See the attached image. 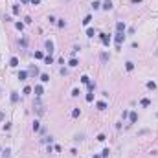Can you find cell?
I'll return each mask as SVG.
<instances>
[{
  "instance_id": "1",
  "label": "cell",
  "mask_w": 158,
  "mask_h": 158,
  "mask_svg": "<svg viewBox=\"0 0 158 158\" xmlns=\"http://www.w3.org/2000/svg\"><path fill=\"white\" fill-rule=\"evenodd\" d=\"M33 110L37 112V114H39V116H42V114H44V107H42V103L39 101V99H37V101L33 103Z\"/></svg>"
},
{
  "instance_id": "2",
  "label": "cell",
  "mask_w": 158,
  "mask_h": 158,
  "mask_svg": "<svg viewBox=\"0 0 158 158\" xmlns=\"http://www.w3.org/2000/svg\"><path fill=\"white\" fill-rule=\"evenodd\" d=\"M114 41H116V46H118V50H120V48H121V42L125 41V35L123 33H118L116 37H114Z\"/></svg>"
},
{
  "instance_id": "3",
  "label": "cell",
  "mask_w": 158,
  "mask_h": 158,
  "mask_svg": "<svg viewBox=\"0 0 158 158\" xmlns=\"http://www.w3.org/2000/svg\"><path fill=\"white\" fill-rule=\"evenodd\" d=\"M28 74H29V76H39V68H37V66H35V64H31V66H29V70H28Z\"/></svg>"
},
{
  "instance_id": "4",
  "label": "cell",
  "mask_w": 158,
  "mask_h": 158,
  "mask_svg": "<svg viewBox=\"0 0 158 158\" xmlns=\"http://www.w3.org/2000/svg\"><path fill=\"white\" fill-rule=\"evenodd\" d=\"M99 37H101V42H103L105 46H109V44H110V37H109L107 33H101Z\"/></svg>"
},
{
  "instance_id": "5",
  "label": "cell",
  "mask_w": 158,
  "mask_h": 158,
  "mask_svg": "<svg viewBox=\"0 0 158 158\" xmlns=\"http://www.w3.org/2000/svg\"><path fill=\"white\" fill-rule=\"evenodd\" d=\"M129 121H131V123H136L138 121V114L136 112H131V114H129Z\"/></svg>"
},
{
  "instance_id": "6",
  "label": "cell",
  "mask_w": 158,
  "mask_h": 158,
  "mask_svg": "<svg viewBox=\"0 0 158 158\" xmlns=\"http://www.w3.org/2000/svg\"><path fill=\"white\" fill-rule=\"evenodd\" d=\"M116 29H118V33H123V31H125V24H123V22H118Z\"/></svg>"
},
{
  "instance_id": "7",
  "label": "cell",
  "mask_w": 158,
  "mask_h": 158,
  "mask_svg": "<svg viewBox=\"0 0 158 158\" xmlns=\"http://www.w3.org/2000/svg\"><path fill=\"white\" fill-rule=\"evenodd\" d=\"M35 96H37V97L42 96V86H41V85H37V86H35Z\"/></svg>"
},
{
  "instance_id": "8",
  "label": "cell",
  "mask_w": 158,
  "mask_h": 158,
  "mask_svg": "<svg viewBox=\"0 0 158 158\" xmlns=\"http://www.w3.org/2000/svg\"><path fill=\"white\" fill-rule=\"evenodd\" d=\"M103 9H107V11L112 9V2H110V0H105V2H103Z\"/></svg>"
},
{
  "instance_id": "9",
  "label": "cell",
  "mask_w": 158,
  "mask_h": 158,
  "mask_svg": "<svg viewBox=\"0 0 158 158\" xmlns=\"http://www.w3.org/2000/svg\"><path fill=\"white\" fill-rule=\"evenodd\" d=\"M46 50H48L50 55H52V52H53V42L52 41H46Z\"/></svg>"
},
{
  "instance_id": "10",
  "label": "cell",
  "mask_w": 158,
  "mask_h": 158,
  "mask_svg": "<svg viewBox=\"0 0 158 158\" xmlns=\"http://www.w3.org/2000/svg\"><path fill=\"white\" fill-rule=\"evenodd\" d=\"M96 107H97L99 110H105V109H107V103H105V101H97Z\"/></svg>"
},
{
  "instance_id": "11",
  "label": "cell",
  "mask_w": 158,
  "mask_h": 158,
  "mask_svg": "<svg viewBox=\"0 0 158 158\" xmlns=\"http://www.w3.org/2000/svg\"><path fill=\"white\" fill-rule=\"evenodd\" d=\"M9 66H19V59H17V57H11V61H9Z\"/></svg>"
},
{
  "instance_id": "12",
  "label": "cell",
  "mask_w": 158,
  "mask_h": 158,
  "mask_svg": "<svg viewBox=\"0 0 158 158\" xmlns=\"http://www.w3.org/2000/svg\"><path fill=\"white\" fill-rule=\"evenodd\" d=\"M26 77H28V72H24V70H22V72H19V79H20V81H24Z\"/></svg>"
},
{
  "instance_id": "13",
  "label": "cell",
  "mask_w": 158,
  "mask_h": 158,
  "mask_svg": "<svg viewBox=\"0 0 158 158\" xmlns=\"http://www.w3.org/2000/svg\"><path fill=\"white\" fill-rule=\"evenodd\" d=\"M90 20H92V17H90V15H86V17L83 19V24H85V26H88V24H90Z\"/></svg>"
},
{
  "instance_id": "14",
  "label": "cell",
  "mask_w": 158,
  "mask_h": 158,
  "mask_svg": "<svg viewBox=\"0 0 158 158\" xmlns=\"http://www.w3.org/2000/svg\"><path fill=\"white\" fill-rule=\"evenodd\" d=\"M11 101H13V103L19 101V94H17V92H11Z\"/></svg>"
},
{
  "instance_id": "15",
  "label": "cell",
  "mask_w": 158,
  "mask_h": 158,
  "mask_svg": "<svg viewBox=\"0 0 158 158\" xmlns=\"http://www.w3.org/2000/svg\"><path fill=\"white\" fill-rule=\"evenodd\" d=\"M41 81H42V83H48V81H50L48 74H41Z\"/></svg>"
},
{
  "instance_id": "16",
  "label": "cell",
  "mask_w": 158,
  "mask_h": 158,
  "mask_svg": "<svg viewBox=\"0 0 158 158\" xmlns=\"http://www.w3.org/2000/svg\"><path fill=\"white\" fill-rule=\"evenodd\" d=\"M125 68L129 70V72H131V70H134V62H131V61H129L127 64H125Z\"/></svg>"
},
{
  "instance_id": "17",
  "label": "cell",
  "mask_w": 158,
  "mask_h": 158,
  "mask_svg": "<svg viewBox=\"0 0 158 158\" xmlns=\"http://www.w3.org/2000/svg\"><path fill=\"white\" fill-rule=\"evenodd\" d=\"M44 62H46V64H52V62H53V57H52V55L44 57Z\"/></svg>"
},
{
  "instance_id": "18",
  "label": "cell",
  "mask_w": 158,
  "mask_h": 158,
  "mask_svg": "<svg viewBox=\"0 0 158 158\" xmlns=\"http://www.w3.org/2000/svg\"><path fill=\"white\" fill-rule=\"evenodd\" d=\"M79 114H81V110H79V109H74V110H72V118H77Z\"/></svg>"
},
{
  "instance_id": "19",
  "label": "cell",
  "mask_w": 158,
  "mask_h": 158,
  "mask_svg": "<svg viewBox=\"0 0 158 158\" xmlns=\"http://www.w3.org/2000/svg\"><path fill=\"white\" fill-rule=\"evenodd\" d=\"M9 153H11V151H9V149H6V151L2 153V158H11V154H9Z\"/></svg>"
},
{
  "instance_id": "20",
  "label": "cell",
  "mask_w": 158,
  "mask_h": 158,
  "mask_svg": "<svg viewBox=\"0 0 158 158\" xmlns=\"http://www.w3.org/2000/svg\"><path fill=\"white\" fill-rule=\"evenodd\" d=\"M149 105H151V101H149L147 97H145V99H142V107H149Z\"/></svg>"
},
{
  "instance_id": "21",
  "label": "cell",
  "mask_w": 158,
  "mask_h": 158,
  "mask_svg": "<svg viewBox=\"0 0 158 158\" xmlns=\"http://www.w3.org/2000/svg\"><path fill=\"white\" fill-rule=\"evenodd\" d=\"M147 88H149V90H154V88H156V85H154L153 81H149V83H147Z\"/></svg>"
},
{
  "instance_id": "22",
  "label": "cell",
  "mask_w": 158,
  "mask_h": 158,
  "mask_svg": "<svg viewBox=\"0 0 158 158\" xmlns=\"http://www.w3.org/2000/svg\"><path fill=\"white\" fill-rule=\"evenodd\" d=\"M94 29H92V28H88V29H86V37H94Z\"/></svg>"
},
{
  "instance_id": "23",
  "label": "cell",
  "mask_w": 158,
  "mask_h": 158,
  "mask_svg": "<svg viewBox=\"0 0 158 158\" xmlns=\"http://www.w3.org/2000/svg\"><path fill=\"white\" fill-rule=\"evenodd\" d=\"M70 66H77V64H79V62H77V59H70V62H68Z\"/></svg>"
},
{
  "instance_id": "24",
  "label": "cell",
  "mask_w": 158,
  "mask_h": 158,
  "mask_svg": "<svg viewBox=\"0 0 158 158\" xmlns=\"http://www.w3.org/2000/svg\"><path fill=\"white\" fill-rule=\"evenodd\" d=\"M101 61H103V62L109 61V53H101Z\"/></svg>"
},
{
  "instance_id": "25",
  "label": "cell",
  "mask_w": 158,
  "mask_h": 158,
  "mask_svg": "<svg viewBox=\"0 0 158 158\" xmlns=\"http://www.w3.org/2000/svg\"><path fill=\"white\" fill-rule=\"evenodd\" d=\"M81 81L85 83V85H88V83H90V79H88V76H83V77H81Z\"/></svg>"
},
{
  "instance_id": "26",
  "label": "cell",
  "mask_w": 158,
  "mask_h": 158,
  "mask_svg": "<svg viewBox=\"0 0 158 158\" xmlns=\"http://www.w3.org/2000/svg\"><path fill=\"white\" fill-rule=\"evenodd\" d=\"M109 154H110V151H109V149H103V153H101V156H103V158H107Z\"/></svg>"
},
{
  "instance_id": "27",
  "label": "cell",
  "mask_w": 158,
  "mask_h": 158,
  "mask_svg": "<svg viewBox=\"0 0 158 158\" xmlns=\"http://www.w3.org/2000/svg\"><path fill=\"white\" fill-rule=\"evenodd\" d=\"M42 142H44V144H52V136H46V138H42Z\"/></svg>"
},
{
  "instance_id": "28",
  "label": "cell",
  "mask_w": 158,
  "mask_h": 158,
  "mask_svg": "<svg viewBox=\"0 0 158 158\" xmlns=\"http://www.w3.org/2000/svg\"><path fill=\"white\" fill-rule=\"evenodd\" d=\"M39 129H41V125H39V121H35V123H33V131L37 132V131H39Z\"/></svg>"
},
{
  "instance_id": "29",
  "label": "cell",
  "mask_w": 158,
  "mask_h": 158,
  "mask_svg": "<svg viewBox=\"0 0 158 158\" xmlns=\"http://www.w3.org/2000/svg\"><path fill=\"white\" fill-rule=\"evenodd\" d=\"M88 88H90V92H92V90L96 88V83H92V81H90V83H88Z\"/></svg>"
},
{
  "instance_id": "30",
  "label": "cell",
  "mask_w": 158,
  "mask_h": 158,
  "mask_svg": "<svg viewBox=\"0 0 158 158\" xmlns=\"http://www.w3.org/2000/svg\"><path fill=\"white\" fill-rule=\"evenodd\" d=\"M35 57H37V59H42L44 55H42V52H35Z\"/></svg>"
},
{
  "instance_id": "31",
  "label": "cell",
  "mask_w": 158,
  "mask_h": 158,
  "mask_svg": "<svg viewBox=\"0 0 158 158\" xmlns=\"http://www.w3.org/2000/svg\"><path fill=\"white\" fill-rule=\"evenodd\" d=\"M72 96H74V97L79 96V88H74V90H72Z\"/></svg>"
},
{
  "instance_id": "32",
  "label": "cell",
  "mask_w": 158,
  "mask_h": 158,
  "mask_svg": "<svg viewBox=\"0 0 158 158\" xmlns=\"http://www.w3.org/2000/svg\"><path fill=\"white\" fill-rule=\"evenodd\" d=\"M13 13H15V15H19V13H20V9H19V6H13Z\"/></svg>"
},
{
  "instance_id": "33",
  "label": "cell",
  "mask_w": 158,
  "mask_h": 158,
  "mask_svg": "<svg viewBox=\"0 0 158 158\" xmlns=\"http://www.w3.org/2000/svg\"><path fill=\"white\" fill-rule=\"evenodd\" d=\"M92 99H94V94H86V101H88V103L92 101Z\"/></svg>"
},
{
  "instance_id": "34",
  "label": "cell",
  "mask_w": 158,
  "mask_h": 158,
  "mask_svg": "<svg viewBox=\"0 0 158 158\" xmlns=\"http://www.w3.org/2000/svg\"><path fill=\"white\" fill-rule=\"evenodd\" d=\"M105 138H107L105 134H97V140H99V142H105Z\"/></svg>"
},
{
  "instance_id": "35",
  "label": "cell",
  "mask_w": 158,
  "mask_h": 158,
  "mask_svg": "<svg viewBox=\"0 0 158 158\" xmlns=\"http://www.w3.org/2000/svg\"><path fill=\"white\" fill-rule=\"evenodd\" d=\"M57 24H59V28H64V26H66V22L62 20V19H61V20H59V22H57Z\"/></svg>"
},
{
  "instance_id": "36",
  "label": "cell",
  "mask_w": 158,
  "mask_h": 158,
  "mask_svg": "<svg viewBox=\"0 0 158 158\" xmlns=\"http://www.w3.org/2000/svg\"><path fill=\"white\" fill-rule=\"evenodd\" d=\"M31 4H33V6H37V4H41V0H31Z\"/></svg>"
},
{
  "instance_id": "37",
  "label": "cell",
  "mask_w": 158,
  "mask_h": 158,
  "mask_svg": "<svg viewBox=\"0 0 158 158\" xmlns=\"http://www.w3.org/2000/svg\"><path fill=\"white\" fill-rule=\"evenodd\" d=\"M138 2H142V0H132V4H138Z\"/></svg>"
},
{
  "instance_id": "38",
  "label": "cell",
  "mask_w": 158,
  "mask_h": 158,
  "mask_svg": "<svg viewBox=\"0 0 158 158\" xmlns=\"http://www.w3.org/2000/svg\"><path fill=\"white\" fill-rule=\"evenodd\" d=\"M20 2H22V4H28V2H29V0H20Z\"/></svg>"
},
{
  "instance_id": "39",
  "label": "cell",
  "mask_w": 158,
  "mask_h": 158,
  "mask_svg": "<svg viewBox=\"0 0 158 158\" xmlns=\"http://www.w3.org/2000/svg\"><path fill=\"white\" fill-rule=\"evenodd\" d=\"M2 118H4V114H2V112H0V120H2Z\"/></svg>"
},
{
  "instance_id": "40",
  "label": "cell",
  "mask_w": 158,
  "mask_h": 158,
  "mask_svg": "<svg viewBox=\"0 0 158 158\" xmlns=\"http://www.w3.org/2000/svg\"><path fill=\"white\" fill-rule=\"evenodd\" d=\"M156 118H158V112H156Z\"/></svg>"
}]
</instances>
